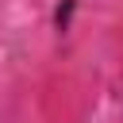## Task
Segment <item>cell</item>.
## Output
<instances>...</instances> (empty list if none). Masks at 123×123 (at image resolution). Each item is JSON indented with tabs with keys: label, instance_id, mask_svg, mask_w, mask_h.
Returning <instances> with one entry per match:
<instances>
[{
	"label": "cell",
	"instance_id": "1",
	"mask_svg": "<svg viewBox=\"0 0 123 123\" xmlns=\"http://www.w3.org/2000/svg\"><path fill=\"white\" fill-rule=\"evenodd\" d=\"M73 12H77V0H58V8H54V31H58V35H65V31H69Z\"/></svg>",
	"mask_w": 123,
	"mask_h": 123
}]
</instances>
